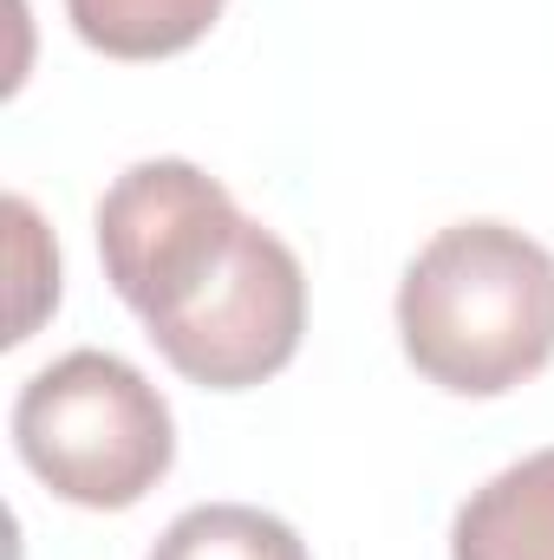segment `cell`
I'll use <instances>...</instances> for the list:
<instances>
[{"label":"cell","mask_w":554,"mask_h":560,"mask_svg":"<svg viewBox=\"0 0 554 560\" xmlns=\"http://www.w3.org/2000/svg\"><path fill=\"white\" fill-rule=\"evenodd\" d=\"M99 255L118 300L189 385L249 392L300 352V255L183 156L131 163L99 196Z\"/></svg>","instance_id":"obj_1"},{"label":"cell","mask_w":554,"mask_h":560,"mask_svg":"<svg viewBox=\"0 0 554 560\" xmlns=\"http://www.w3.org/2000/svg\"><path fill=\"white\" fill-rule=\"evenodd\" d=\"M399 339L430 385L503 398L554 359V255L509 222H457L399 280Z\"/></svg>","instance_id":"obj_2"},{"label":"cell","mask_w":554,"mask_h":560,"mask_svg":"<svg viewBox=\"0 0 554 560\" xmlns=\"http://www.w3.org/2000/svg\"><path fill=\"white\" fill-rule=\"evenodd\" d=\"M13 450L59 502L131 509L170 476L176 423L138 365L79 346L20 385Z\"/></svg>","instance_id":"obj_3"},{"label":"cell","mask_w":554,"mask_h":560,"mask_svg":"<svg viewBox=\"0 0 554 560\" xmlns=\"http://www.w3.org/2000/svg\"><path fill=\"white\" fill-rule=\"evenodd\" d=\"M450 560H554V450L509 463L457 509Z\"/></svg>","instance_id":"obj_4"},{"label":"cell","mask_w":554,"mask_h":560,"mask_svg":"<svg viewBox=\"0 0 554 560\" xmlns=\"http://www.w3.org/2000/svg\"><path fill=\"white\" fill-rule=\"evenodd\" d=\"M229 0H66L85 46L105 59H170L196 46Z\"/></svg>","instance_id":"obj_5"},{"label":"cell","mask_w":554,"mask_h":560,"mask_svg":"<svg viewBox=\"0 0 554 560\" xmlns=\"http://www.w3.org/2000/svg\"><path fill=\"white\" fill-rule=\"evenodd\" d=\"M150 560H313L307 541L268 515V509H249V502H203V509H183L163 535Z\"/></svg>","instance_id":"obj_6"}]
</instances>
